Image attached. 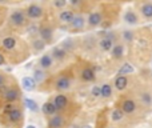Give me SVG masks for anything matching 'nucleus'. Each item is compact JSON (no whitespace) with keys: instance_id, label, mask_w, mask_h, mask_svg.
Listing matches in <instances>:
<instances>
[{"instance_id":"obj_7","label":"nucleus","mask_w":152,"mask_h":128,"mask_svg":"<svg viewBox=\"0 0 152 128\" xmlns=\"http://www.w3.org/2000/svg\"><path fill=\"white\" fill-rule=\"evenodd\" d=\"M45 7L42 3H29L24 7V12H26L27 18L29 21H36L45 19Z\"/></svg>"},{"instance_id":"obj_22","label":"nucleus","mask_w":152,"mask_h":128,"mask_svg":"<svg viewBox=\"0 0 152 128\" xmlns=\"http://www.w3.org/2000/svg\"><path fill=\"white\" fill-rule=\"evenodd\" d=\"M40 111H42V113L45 116V118H52V116L58 115V110H56L55 107V103H53L52 97L51 99H48L47 102H44L42 104V107H40Z\"/></svg>"},{"instance_id":"obj_33","label":"nucleus","mask_w":152,"mask_h":128,"mask_svg":"<svg viewBox=\"0 0 152 128\" xmlns=\"http://www.w3.org/2000/svg\"><path fill=\"white\" fill-rule=\"evenodd\" d=\"M23 103H24V107H27L31 112H39L40 111V107H39V104H37L36 102H35L34 99H29V97H26V99L23 100Z\"/></svg>"},{"instance_id":"obj_31","label":"nucleus","mask_w":152,"mask_h":128,"mask_svg":"<svg viewBox=\"0 0 152 128\" xmlns=\"http://www.w3.org/2000/svg\"><path fill=\"white\" fill-rule=\"evenodd\" d=\"M26 34L29 36V39L37 37V36H39V24L31 21V23L27 26V28H26Z\"/></svg>"},{"instance_id":"obj_14","label":"nucleus","mask_w":152,"mask_h":128,"mask_svg":"<svg viewBox=\"0 0 152 128\" xmlns=\"http://www.w3.org/2000/svg\"><path fill=\"white\" fill-rule=\"evenodd\" d=\"M50 53L52 55L53 60L56 61V64L58 65L66 64L67 61L69 60V58H71V53L67 52L61 45H55V47H52V50L50 51Z\"/></svg>"},{"instance_id":"obj_12","label":"nucleus","mask_w":152,"mask_h":128,"mask_svg":"<svg viewBox=\"0 0 152 128\" xmlns=\"http://www.w3.org/2000/svg\"><path fill=\"white\" fill-rule=\"evenodd\" d=\"M77 78L81 83H94L96 81V71L94 65L89 63H83L79 67Z\"/></svg>"},{"instance_id":"obj_42","label":"nucleus","mask_w":152,"mask_h":128,"mask_svg":"<svg viewBox=\"0 0 152 128\" xmlns=\"http://www.w3.org/2000/svg\"><path fill=\"white\" fill-rule=\"evenodd\" d=\"M4 128H11V127H4Z\"/></svg>"},{"instance_id":"obj_24","label":"nucleus","mask_w":152,"mask_h":128,"mask_svg":"<svg viewBox=\"0 0 152 128\" xmlns=\"http://www.w3.org/2000/svg\"><path fill=\"white\" fill-rule=\"evenodd\" d=\"M115 44H116L115 40H112L111 37H107V36H102L97 40V48L102 52H111Z\"/></svg>"},{"instance_id":"obj_40","label":"nucleus","mask_w":152,"mask_h":128,"mask_svg":"<svg viewBox=\"0 0 152 128\" xmlns=\"http://www.w3.org/2000/svg\"><path fill=\"white\" fill-rule=\"evenodd\" d=\"M71 128H81V127H79V126H72Z\"/></svg>"},{"instance_id":"obj_30","label":"nucleus","mask_w":152,"mask_h":128,"mask_svg":"<svg viewBox=\"0 0 152 128\" xmlns=\"http://www.w3.org/2000/svg\"><path fill=\"white\" fill-rule=\"evenodd\" d=\"M134 72H135V67H134V65H132L131 63H128V61H124V63L120 65V68L118 69V73H116V75L128 76V75H132Z\"/></svg>"},{"instance_id":"obj_37","label":"nucleus","mask_w":152,"mask_h":128,"mask_svg":"<svg viewBox=\"0 0 152 128\" xmlns=\"http://www.w3.org/2000/svg\"><path fill=\"white\" fill-rule=\"evenodd\" d=\"M8 64V60H7V56H5L4 51L1 50V47H0V67H4V65Z\"/></svg>"},{"instance_id":"obj_1","label":"nucleus","mask_w":152,"mask_h":128,"mask_svg":"<svg viewBox=\"0 0 152 128\" xmlns=\"http://www.w3.org/2000/svg\"><path fill=\"white\" fill-rule=\"evenodd\" d=\"M0 47L4 51L8 63L11 64L24 63L26 60H28L32 52L28 42H26L19 35L11 34V32L0 37Z\"/></svg>"},{"instance_id":"obj_34","label":"nucleus","mask_w":152,"mask_h":128,"mask_svg":"<svg viewBox=\"0 0 152 128\" xmlns=\"http://www.w3.org/2000/svg\"><path fill=\"white\" fill-rule=\"evenodd\" d=\"M50 5L59 12V11H63L68 7V1H66V0H53V1L50 3Z\"/></svg>"},{"instance_id":"obj_11","label":"nucleus","mask_w":152,"mask_h":128,"mask_svg":"<svg viewBox=\"0 0 152 128\" xmlns=\"http://www.w3.org/2000/svg\"><path fill=\"white\" fill-rule=\"evenodd\" d=\"M121 20L128 27H136L143 23V19L140 18L139 12L135 7H127L121 13Z\"/></svg>"},{"instance_id":"obj_27","label":"nucleus","mask_w":152,"mask_h":128,"mask_svg":"<svg viewBox=\"0 0 152 128\" xmlns=\"http://www.w3.org/2000/svg\"><path fill=\"white\" fill-rule=\"evenodd\" d=\"M32 78L35 79V81L37 83V86H43V84H45L48 81V79L51 78V73L45 72V71L40 69V68H35L34 69V75H32Z\"/></svg>"},{"instance_id":"obj_13","label":"nucleus","mask_w":152,"mask_h":128,"mask_svg":"<svg viewBox=\"0 0 152 128\" xmlns=\"http://www.w3.org/2000/svg\"><path fill=\"white\" fill-rule=\"evenodd\" d=\"M84 29H87V16L84 13H76L74 20L67 27V31L69 34H79V32H83Z\"/></svg>"},{"instance_id":"obj_5","label":"nucleus","mask_w":152,"mask_h":128,"mask_svg":"<svg viewBox=\"0 0 152 128\" xmlns=\"http://www.w3.org/2000/svg\"><path fill=\"white\" fill-rule=\"evenodd\" d=\"M1 99L4 103H20L23 100V92L20 89V86L16 83L15 79L11 78L8 84L0 91Z\"/></svg>"},{"instance_id":"obj_38","label":"nucleus","mask_w":152,"mask_h":128,"mask_svg":"<svg viewBox=\"0 0 152 128\" xmlns=\"http://www.w3.org/2000/svg\"><path fill=\"white\" fill-rule=\"evenodd\" d=\"M91 96H94L95 99L100 97V86H94L91 88Z\"/></svg>"},{"instance_id":"obj_16","label":"nucleus","mask_w":152,"mask_h":128,"mask_svg":"<svg viewBox=\"0 0 152 128\" xmlns=\"http://www.w3.org/2000/svg\"><path fill=\"white\" fill-rule=\"evenodd\" d=\"M135 8L139 12L140 18L145 21H152V0L150 1H139L135 4Z\"/></svg>"},{"instance_id":"obj_23","label":"nucleus","mask_w":152,"mask_h":128,"mask_svg":"<svg viewBox=\"0 0 152 128\" xmlns=\"http://www.w3.org/2000/svg\"><path fill=\"white\" fill-rule=\"evenodd\" d=\"M136 35H137L136 29L132 28L123 29L120 32V42H123L124 44H134L135 40H136Z\"/></svg>"},{"instance_id":"obj_17","label":"nucleus","mask_w":152,"mask_h":128,"mask_svg":"<svg viewBox=\"0 0 152 128\" xmlns=\"http://www.w3.org/2000/svg\"><path fill=\"white\" fill-rule=\"evenodd\" d=\"M56 61L53 60L52 55H51L50 52L44 53V55H42L39 58V60H37V68H40V69L45 71V72L50 73V71H53L56 67Z\"/></svg>"},{"instance_id":"obj_29","label":"nucleus","mask_w":152,"mask_h":128,"mask_svg":"<svg viewBox=\"0 0 152 128\" xmlns=\"http://www.w3.org/2000/svg\"><path fill=\"white\" fill-rule=\"evenodd\" d=\"M45 45L47 44H45L39 36L34 37V39H29V47H31V51L34 53H40L42 51H44Z\"/></svg>"},{"instance_id":"obj_6","label":"nucleus","mask_w":152,"mask_h":128,"mask_svg":"<svg viewBox=\"0 0 152 128\" xmlns=\"http://www.w3.org/2000/svg\"><path fill=\"white\" fill-rule=\"evenodd\" d=\"M53 103H55V107L58 110L59 115H63L68 119V116L74 112V105L72 102L69 99V96L67 94H56L52 97Z\"/></svg>"},{"instance_id":"obj_10","label":"nucleus","mask_w":152,"mask_h":128,"mask_svg":"<svg viewBox=\"0 0 152 128\" xmlns=\"http://www.w3.org/2000/svg\"><path fill=\"white\" fill-rule=\"evenodd\" d=\"M118 107L126 113V116H132V115H136V112L139 111L140 105L135 97L123 96V97H120V100H119Z\"/></svg>"},{"instance_id":"obj_18","label":"nucleus","mask_w":152,"mask_h":128,"mask_svg":"<svg viewBox=\"0 0 152 128\" xmlns=\"http://www.w3.org/2000/svg\"><path fill=\"white\" fill-rule=\"evenodd\" d=\"M75 15H76L75 11L69 10V8L67 7L66 10L59 11V12H58V16H56V19H58V21L61 24V26H60L61 28L67 29V27H68L69 24H71V21L74 20Z\"/></svg>"},{"instance_id":"obj_28","label":"nucleus","mask_w":152,"mask_h":128,"mask_svg":"<svg viewBox=\"0 0 152 128\" xmlns=\"http://www.w3.org/2000/svg\"><path fill=\"white\" fill-rule=\"evenodd\" d=\"M21 88L27 92H32L39 89V86H37V83L35 81V79L32 76H26V78L21 79Z\"/></svg>"},{"instance_id":"obj_26","label":"nucleus","mask_w":152,"mask_h":128,"mask_svg":"<svg viewBox=\"0 0 152 128\" xmlns=\"http://www.w3.org/2000/svg\"><path fill=\"white\" fill-rule=\"evenodd\" d=\"M113 92H115V89H113L112 83H110V81H105V83H103L100 86V97L102 99H104V100L112 99Z\"/></svg>"},{"instance_id":"obj_19","label":"nucleus","mask_w":152,"mask_h":128,"mask_svg":"<svg viewBox=\"0 0 152 128\" xmlns=\"http://www.w3.org/2000/svg\"><path fill=\"white\" fill-rule=\"evenodd\" d=\"M47 128H68V119L58 113L47 119Z\"/></svg>"},{"instance_id":"obj_36","label":"nucleus","mask_w":152,"mask_h":128,"mask_svg":"<svg viewBox=\"0 0 152 128\" xmlns=\"http://www.w3.org/2000/svg\"><path fill=\"white\" fill-rule=\"evenodd\" d=\"M11 80V78L7 75L5 72H3V71H0V91H1L3 88H4L5 86L8 84V81Z\"/></svg>"},{"instance_id":"obj_21","label":"nucleus","mask_w":152,"mask_h":128,"mask_svg":"<svg viewBox=\"0 0 152 128\" xmlns=\"http://www.w3.org/2000/svg\"><path fill=\"white\" fill-rule=\"evenodd\" d=\"M111 58L115 61H121L126 58V44L123 42H118L113 45L112 51H111Z\"/></svg>"},{"instance_id":"obj_15","label":"nucleus","mask_w":152,"mask_h":128,"mask_svg":"<svg viewBox=\"0 0 152 128\" xmlns=\"http://www.w3.org/2000/svg\"><path fill=\"white\" fill-rule=\"evenodd\" d=\"M135 99L137 100L140 107L144 108H151L152 107V91L148 88H140L136 92Z\"/></svg>"},{"instance_id":"obj_9","label":"nucleus","mask_w":152,"mask_h":128,"mask_svg":"<svg viewBox=\"0 0 152 128\" xmlns=\"http://www.w3.org/2000/svg\"><path fill=\"white\" fill-rule=\"evenodd\" d=\"M39 37L45 44H52L55 37V27L47 19H43L39 23Z\"/></svg>"},{"instance_id":"obj_25","label":"nucleus","mask_w":152,"mask_h":128,"mask_svg":"<svg viewBox=\"0 0 152 128\" xmlns=\"http://www.w3.org/2000/svg\"><path fill=\"white\" fill-rule=\"evenodd\" d=\"M126 118H127L126 113H124L123 111L118 107V105L113 107L112 110H111V112H110V120H111V123H113V124L123 123V121L126 120Z\"/></svg>"},{"instance_id":"obj_39","label":"nucleus","mask_w":152,"mask_h":128,"mask_svg":"<svg viewBox=\"0 0 152 128\" xmlns=\"http://www.w3.org/2000/svg\"><path fill=\"white\" fill-rule=\"evenodd\" d=\"M105 128H119V127H116V126H108V127H105Z\"/></svg>"},{"instance_id":"obj_32","label":"nucleus","mask_w":152,"mask_h":128,"mask_svg":"<svg viewBox=\"0 0 152 128\" xmlns=\"http://www.w3.org/2000/svg\"><path fill=\"white\" fill-rule=\"evenodd\" d=\"M60 45L67 51V52L74 53V51L76 50V48H77V42H76V40H74V39H66Z\"/></svg>"},{"instance_id":"obj_2","label":"nucleus","mask_w":152,"mask_h":128,"mask_svg":"<svg viewBox=\"0 0 152 128\" xmlns=\"http://www.w3.org/2000/svg\"><path fill=\"white\" fill-rule=\"evenodd\" d=\"M75 76L74 72L71 71V68L61 71V72L56 73V75H51V78L48 79V81L45 84L39 87L40 91L44 92H58V94H66L67 91L72 88L74 86Z\"/></svg>"},{"instance_id":"obj_8","label":"nucleus","mask_w":152,"mask_h":128,"mask_svg":"<svg viewBox=\"0 0 152 128\" xmlns=\"http://www.w3.org/2000/svg\"><path fill=\"white\" fill-rule=\"evenodd\" d=\"M104 23V10L103 8H94L87 15V29L92 31L103 26Z\"/></svg>"},{"instance_id":"obj_3","label":"nucleus","mask_w":152,"mask_h":128,"mask_svg":"<svg viewBox=\"0 0 152 128\" xmlns=\"http://www.w3.org/2000/svg\"><path fill=\"white\" fill-rule=\"evenodd\" d=\"M24 108L21 103H5L0 115V123L11 128H23L24 126Z\"/></svg>"},{"instance_id":"obj_20","label":"nucleus","mask_w":152,"mask_h":128,"mask_svg":"<svg viewBox=\"0 0 152 128\" xmlns=\"http://www.w3.org/2000/svg\"><path fill=\"white\" fill-rule=\"evenodd\" d=\"M112 86L113 89L118 92H124L129 86V78L128 76H123V75H116L112 80Z\"/></svg>"},{"instance_id":"obj_35","label":"nucleus","mask_w":152,"mask_h":128,"mask_svg":"<svg viewBox=\"0 0 152 128\" xmlns=\"http://www.w3.org/2000/svg\"><path fill=\"white\" fill-rule=\"evenodd\" d=\"M8 19V8L5 5L0 4V28L3 27V24L7 23Z\"/></svg>"},{"instance_id":"obj_4","label":"nucleus","mask_w":152,"mask_h":128,"mask_svg":"<svg viewBox=\"0 0 152 128\" xmlns=\"http://www.w3.org/2000/svg\"><path fill=\"white\" fill-rule=\"evenodd\" d=\"M29 23L31 21L27 18L26 12H24V8H15L8 15L7 28L8 31H11V34H13V32L23 34V32H26V28Z\"/></svg>"},{"instance_id":"obj_41","label":"nucleus","mask_w":152,"mask_h":128,"mask_svg":"<svg viewBox=\"0 0 152 128\" xmlns=\"http://www.w3.org/2000/svg\"><path fill=\"white\" fill-rule=\"evenodd\" d=\"M27 128H35V126H28Z\"/></svg>"}]
</instances>
